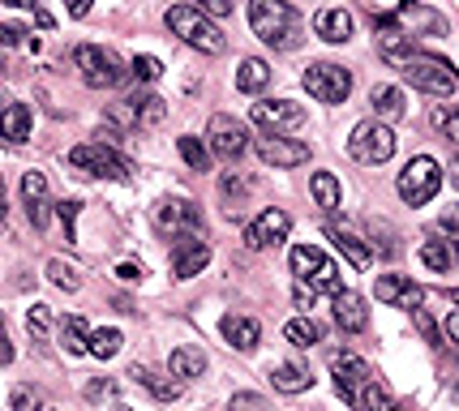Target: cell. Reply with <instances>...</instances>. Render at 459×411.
<instances>
[{
    "label": "cell",
    "mask_w": 459,
    "mask_h": 411,
    "mask_svg": "<svg viewBox=\"0 0 459 411\" xmlns=\"http://www.w3.org/2000/svg\"><path fill=\"white\" fill-rule=\"evenodd\" d=\"M382 56H387L391 65H399V73L408 77L416 91L438 95V99H455L459 95V73L451 69L447 60H438V56H425V51L404 48V35H399V30L382 35Z\"/></svg>",
    "instance_id": "6da1fadb"
},
{
    "label": "cell",
    "mask_w": 459,
    "mask_h": 411,
    "mask_svg": "<svg viewBox=\"0 0 459 411\" xmlns=\"http://www.w3.org/2000/svg\"><path fill=\"white\" fill-rule=\"evenodd\" d=\"M249 26L270 48H296L301 43V18L284 0H249Z\"/></svg>",
    "instance_id": "7a4b0ae2"
},
{
    "label": "cell",
    "mask_w": 459,
    "mask_h": 411,
    "mask_svg": "<svg viewBox=\"0 0 459 411\" xmlns=\"http://www.w3.org/2000/svg\"><path fill=\"white\" fill-rule=\"evenodd\" d=\"M164 22L168 30L181 39V43H189L194 51H206V56H219V51L228 48V39H223V30H219L211 18H206V9H189V4H172L168 13H164Z\"/></svg>",
    "instance_id": "3957f363"
},
{
    "label": "cell",
    "mask_w": 459,
    "mask_h": 411,
    "mask_svg": "<svg viewBox=\"0 0 459 411\" xmlns=\"http://www.w3.org/2000/svg\"><path fill=\"white\" fill-rule=\"evenodd\" d=\"M73 65L82 69V82H86L91 91H117L125 82V69H121V60H117V51L95 48V43H82V48L73 51Z\"/></svg>",
    "instance_id": "277c9868"
},
{
    "label": "cell",
    "mask_w": 459,
    "mask_h": 411,
    "mask_svg": "<svg viewBox=\"0 0 459 411\" xmlns=\"http://www.w3.org/2000/svg\"><path fill=\"white\" fill-rule=\"evenodd\" d=\"M348 154L365 163V168H378V163H387L391 154H395V133H391V124L382 121H361L352 129V138H348Z\"/></svg>",
    "instance_id": "5b68a950"
},
{
    "label": "cell",
    "mask_w": 459,
    "mask_h": 411,
    "mask_svg": "<svg viewBox=\"0 0 459 411\" xmlns=\"http://www.w3.org/2000/svg\"><path fill=\"white\" fill-rule=\"evenodd\" d=\"M292 274L301 279V283H310L314 291H331V296H339V266L322 253V249H314V244H296L292 249Z\"/></svg>",
    "instance_id": "8992f818"
},
{
    "label": "cell",
    "mask_w": 459,
    "mask_h": 411,
    "mask_svg": "<svg viewBox=\"0 0 459 411\" xmlns=\"http://www.w3.org/2000/svg\"><path fill=\"white\" fill-rule=\"evenodd\" d=\"M438 189H442V168H438L430 154L408 159V168L399 171V197H404L408 206H425Z\"/></svg>",
    "instance_id": "52a82bcc"
},
{
    "label": "cell",
    "mask_w": 459,
    "mask_h": 411,
    "mask_svg": "<svg viewBox=\"0 0 459 411\" xmlns=\"http://www.w3.org/2000/svg\"><path fill=\"white\" fill-rule=\"evenodd\" d=\"M305 91L318 99V103H343L352 95V73L343 65H331V60H318L305 69Z\"/></svg>",
    "instance_id": "ba28073f"
},
{
    "label": "cell",
    "mask_w": 459,
    "mask_h": 411,
    "mask_svg": "<svg viewBox=\"0 0 459 411\" xmlns=\"http://www.w3.org/2000/svg\"><path fill=\"white\" fill-rule=\"evenodd\" d=\"M331 373H335V390L352 403V407H365V390L374 382V368L357 356V352H339L331 360Z\"/></svg>",
    "instance_id": "9c48e42d"
},
{
    "label": "cell",
    "mask_w": 459,
    "mask_h": 411,
    "mask_svg": "<svg viewBox=\"0 0 459 411\" xmlns=\"http://www.w3.org/2000/svg\"><path fill=\"white\" fill-rule=\"evenodd\" d=\"M69 163L77 171H91V176H108V180H125L129 176V163H125L121 154L112 150V146L103 142H82L69 150Z\"/></svg>",
    "instance_id": "30bf717a"
},
{
    "label": "cell",
    "mask_w": 459,
    "mask_h": 411,
    "mask_svg": "<svg viewBox=\"0 0 459 411\" xmlns=\"http://www.w3.org/2000/svg\"><path fill=\"white\" fill-rule=\"evenodd\" d=\"M254 124L266 133H292L305 124V107L292 99H266V103H254Z\"/></svg>",
    "instance_id": "8fae6325"
},
{
    "label": "cell",
    "mask_w": 459,
    "mask_h": 411,
    "mask_svg": "<svg viewBox=\"0 0 459 411\" xmlns=\"http://www.w3.org/2000/svg\"><path fill=\"white\" fill-rule=\"evenodd\" d=\"M206 138H211V150H215L219 159H241L245 146H249V129L237 116H211Z\"/></svg>",
    "instance_id": "7c38bea8"
},
{
    "label": "cell",
    "mask_w": 459,
    "mask_h": 411,
    "mask_svg": "<svg viewBox=\"0 0 459 411\" xmlns=\"http://www.w3.org/2000/svg\"><path fill=\"white\" fill-rule=\"evenodd\" d=\"M258 159L270 168H301V163H310V146L292 142L284 133H266V138H258Z\"/></svg>",
    "instance_id": "4fadbf2b"
},
{
    "label": "cell",
    "mask_w": 459,
    "mask_h": 411,
    "mask_svg": "<svg viewBox=\"0 0 459 411\" xmlns=\"http://www.w3.org/2000/svg\"><path fill=\"white\" fill-rule=\"evenodd\" d=\"M155 223H159L164 232H172V236H185V232H197L202 215H197V206L189 197H164V202L155 206Z\"/></svg>",
    "instance_id": "5bb4252c"
},
{
    "label": "cell",
    "mask_w": 459,
    "mask_h": 411,
    "mask_svg": "<svg viewBox=\"0 0 459 411\" xmlns=\"http://www.w3.org/2000/svg\"><path fill=\"white\" fill-rule=\"evenodd\" d=\"M288 232H292V218L270 206V210H262V215L245 227V244H249V249H270V244L284 241Z\"/></svg>",
    "instance_id": "9a60e30c"
},
{
    "label": "cell",
    "mask_w": 459,
    "mask_h": 411,
    "mask_svg": "<svg viewBox=\"0 0 459 411\" xmlns=\"http://www.w3.org/2000/svg\"><path fill=\"white\" fill-rule=\"evenodd\" d=\"M378 300L391 304V309H408V313H416L421 300H425V291L416 288L408 274H382V279H378Z\"/></svg>",
    "instance_id": "2e32d148"
},
{
    "label": "cell",
    "mask_w": 459,
    "mask_h": 411,
    "mask_svg": "<svg viewBox=\"0 0 459 411\" xmlns=\"http://www.w3.org/2000/svg\"><path fill=\"white\" fill-rule=\"evenodd\" d=\"M206 262H211V249H206V241H197L194 232H185V236H176V279H194L197 270H206Z\"/></svg>",
    "instance_id": "e0dca14e"
},
{
    "label": "cell",
    "mask_w": 459,
    "mask_h": 411,
    "mask_svg": "<svg viewBox=\"0 0 459 411\" xmlns=\"http://www.w3.org/2000/svg\"><path fill=\"white\" fill-rule=\"evenodd\" d=\"M219 330H223V339L232 343L237 352H254L258 339H262V326H258L254 317H241V313H228L219 321Z\"/></svg>",
    "instance_id": "ac0fdd59"
},
{
    "label": "cell",
    "mask_w": 459,
    "mask_h": 411,
    "mask_svg": "<svg viewBox=\"0 0 459 411\" xmlns=\"http://www.w3.org/2000/svg\"><path fill=\"white\" fill-rule=\"evenodd\" d=\"M22 197H26V210H30V223L44 227V223H48V176H44V171H26Z\"/></svg>",
    "instance_id": "d6986e66"
},
{
    "label": "cell",
    "mask_w": 459,
    "mask_h": 411,
    "mask_svg": "<svg viewBox=\"0 0 459 411\" xmlns=\"http://www.w3.org/2000/svg\"><path fill=\"white\" fill-rule=\"evenodd\" d=\"M335 321L339 330H348V335H361L369 326V309H365V300L357 291H339L335 296Z\"/></svg>",
    "instance_id": "ffe728a7"
},
{
    "label": "cell",
    "mask_w": 459,
    "mask_h": 411,
    "mask_svg": "<svg viewBox=\"0 0 459 411\" xmlns=\"http://www.w3.org/2000/svg\"><path fill=\"white\" fill-rule=\"evenodd\" d=\"M314 35L326 43H348L352 39V13L348 9H322L314 18Z\"/></svg>",
    "instance_id": "44dd1931"
},
{
    "label": "cell",
    "mask_w": 459,
    "mask_h": 411,
    "mask_svg": "<svg viewBox=\"0 0 459 411\" xmlns=\"http://www.w3.org/2000/svg\"><path fill=\"white\" fill-rule=\"evenodd\" d=\"M168 373L172 377H185V382H189V377H202V373H206V352H202V347H189V343L176 347L168 356Z\"/></svg>",
    "instance_id": "7402d4cb"
},
{
    "label": "cell",
    "mask_w": 459,
    "mask_h": 411,
    "mask_svg": "<svg viewBox=\"0 0 459 411\" xmlns=\"http://www.w3.org/2000/svg\"><path fill=\"white\" fill-rule=\"evenodd\" d=\"M129 377H133L138 386L150 390V394H155L159 403H172V399L181 394V382H172V377H159V373H155V368H146V364H133V368H129Z\"/></svg>",
    "instance_id": "603a6c76"
},
{
    "label": "cell",
    "mask_w": 459,
    "mask_h": 411,
    "mask_svg": "<svg viewBox=\"0 0 459 411\" xmlns=\"http://www.w3.org/2000/svg\"><path fill=\"white\" fill-rule=\"evenodd\" d=\"M266 82H270V65L262 56H245L241 69H237V86L245 95H258V91H266Z\"/></svg>",
    "instance_id": "cb8c5ba5"
},
{
    "label": "cell",
    "mask_w": 459,
    "mask_h": 411,
    "mask_svg": "<svg viewBox=\"0 0 459 411\" xmlns=\"http://www.w3.org/2000/svg\"><path fill=\"white\" fill-rule=\"evenodd\" d=\"M270 382H275V390H284V394H305V390L314 386V377H310L301 364H275V368H270Z\"/></svg>",
    "instance_id": "d4e9b609"
},
{
    "label": "cell",
    "mask_w": 459,
    "mask_h": 411,
    "mask_svg": "<svg viewBox=\"0 0 459 411\" xmlns=\"http://www.w3.org/2000/svg\"><path fill=\"white\" fill-rule=\"evenodd\" d=\"M369 103H374V112H378L382 121H399V116H404V91H399V86H374V91H369Z\"/></svg>",
    "instance_id": "484cf974"
},
{
    "label": "cell",
    "mask_w": 459,
    "mask_h": 411,
    "mask_svg": "<svg viewBox=\"0 0 459 411\" xmlns=\"http://www.w3.org/2000/svg\"><path fill=\"white\" fill-rule=\"evenodd\" d=\"M91 326L82 321V317H65V326H60V347L69 352V356H82V352H91Z\"/></svg>",
    "instance_id": "4316f807"
},
{
    "label": "cell",
    "mask_w": 459,
    "mask_h": 411,
    "mask_svg": "<svg viewBox=\"0 0 459 411\" xmlns=\"http://www.w3.org/2000/svg\"><path fill=\"white\" fill-rule=\"evenodd\" d=\"M129 103H133V112H138V129H155V124L168 116V103L159 95H133Z\"/></svg>",
    "instance_id": "83f0119b"
},
{
    "label": "cell",
    "mask_w": 459,
    "mask_h": 411,
    "mask_svg": "<svg viewBox=\"0 0 459 411\" xmlns=\"http://www.w3.org/2000/svg\"><path fill=\"white\" fill-rule=\"evenodd\" d=\"M310 194H314V202L322 206V210H339V180L331 176V171H314V180H310Z\"/></svg>",
    "instance_id": "f1b7e54d"
},
{
    "label": "cell",
    "mask_w": 459,
    "mask_h": 411,
    "mask_svg": "<svg viewBox=\"0 0 459 411\" xmlns=\"http://www.w3.org/2000/svg\"><path fill=\"white\" fill-rule=\"evenodd\" d=\"M0 129H4L9 142H26V133H30V107H26V103H9Z\"/></svg>",
    "instance_id": "f546056e"
},
{
    "label": "cell",
    "mask_w": 459,
    "mask_h": 411,
    "mask_svg": "<svg viewBox=\"0 0 459 411\" xmlns=\"http://www.w3.org/2000/svg\"><path fill=\"white\" fill-rule=\"evenodd\" d=\"M421 262L430 270H438V274H447V270L455 266V249L447 241H425L421 244Z\"/></svg>",
    "instance_id": "4dcf8cb0"
},
{
    "label": "cell",
    "mask_w": 459,
    "mask_h": 411,
    "mask_svg": "<svg viewBox=\"0 0 459 411\" xmlns=\"http://www.w3.org/2000/svg\"><path fill=\"white\" fill-rule=\"evenodd\" d=\"M399 18H408L412 26H421V30H430V35H438V30L447 26L434 9H425V4H416V0H399Z\"/></svg>",
    "instance_id": "1f68e13d"
},
{
    "label": "cell",
    "mask_w": 459,
    "mask_h": 411,
    "mask_svg": "<svg viewBox=\"0 0 459 411\" xmlns=\"http://www.w3.org/2000/svg\"><path fill=\"white\" fill-rule=\"evenodd\" d=\"M331 241L339 244V253H343V257H348V262H352L357 270L369 266V249H365V244L357 241L352 232H343V227H335V232H331Z\"/></svg>",
    "instance_id": "d6a6232c"
},
{
    "label": "cell",
    "mask_w": 459,
    "mask_h": 411,
    "mask_svg": "<svg viewBox=\"0 0 459 411\" xmlns=\"http://www.w3.org/2000/svg\"><path fill=\"white\" fill-rule=\"evenodd\" d=\"M284 335H288V343H296V347H314V343H322V326H318L314 317H296V321L284 326Z\"/></svg>",
    "instance_id": "836d02e7"
},
{
    "label": "cell",
    "mask_w": 459,
    "mask_h": 411,
    "mask_svg": "<svg viewBox=\"0 0 459 411\" xmlns=\"http://www.w3.org/2000/svg\"><path fill=\"white\" fill-rule=\"evenodd\" d=\"M430 124H434L447 142H459V103H447V107L438 103L434 112H430Z\"/></svg>",
    "instance_id": "e575fe53"
},
{
    "label": "cell",
    "mask_w": 459,
    "mask_h": 411,
    "mask_svg": "<svg viewBox=\"0 0 459 411\" xmlns=\"http://www.w3.org/2000/svg\"><path fill=\"white\" fill-rule=\"evenodd\" d=\"M365 407H369V411H404V403H399V399L382 386V377H374V382H369V390H365Z\"/></svg>",
    "instance_id": "d590c367"
},
{
    "label": "cell",
    "mask_w": 459,
    "mask_h": 411,
    "mask_svg": "<svg viewBox=\"0 0 459 411\" xmlns=\"http://www.w3.org/2000/svg\"><path fill=\"white\" fill-rule=\"evenodd\" d=\"M121 330L117 326H108V330H95L91 335V356H99V360H112L117 352H121Z\"/></svg>",
    "instance_id": "8d00e7d4"
},
{
    "label": "cell",
    "mask_w": 459,
    "mask_h": 411,
    "mask_svg": "<svg viewBox=\"0 0 459 411\" xmlns=\"http://www.w3.org/2000/svg\"><path fill=\"white\" fill-rule=\"evenodd\" d=\"M48 279L60 291H77V288H82V274H77V266H69L65 257H52V262H48Z\"/></svg>",
    "instance_id": "74e56055"
},
{
    "label": "cell",
    "mask_w": 459,
    "mask_h": 411,
    "mask_svg": "<svg viewBox=\"0 0 459 411\" xmlns=\"http://www.w3.org/2000/svg\"><path fill=\"white\" fill-rule=\"evenodd\" d=\"M176 150H181V159H185L189 168H206V146L197 142V138H181Z\"/></svg>",
    "instance_id": "f35d334b"
},
{
    "label": "cell",
    "mask_w": 459,
    "mask_h": 411,
    "mask_svg": "<svg viewBox=\"0 0 459 411\" xmlns=\"http://www.w3.org/2000/svg\"><path fill=\"white\" fill-rule=\"evenodd\" d=\"M129 73H133L138 82H155V77L164 73V65H159V56H133V65H129Z\"/></svg>",
    "instance_id": "ab89813d"
},
{
    "label": "cell",
    "mask_w": 459,
    "mask_h": 411,
    "mask_svg": "<svg viewBox=\"0 0 459 411\" xmlns=\"http://www.w3.org/2000/svg\"><path fill=\"white\" fill-rule=\"evenodd\" d=\"M26 326H30V335H48V326H52L48 304H30V313H26Z\"/></svg>",
    "instance_id": "60d3db41"
},
{
    "label": "cell",
    "mask_w": 459,
    "mask_h": 411,
    "mask_svg": "<svg viewBox=\"0 0 459 411\" xmlns=\"http://www.w3.org/2000/svg\"><path fill=\"white\" fill-rule=\"evenodd\" d=\"M249 189H254V180H245V176H237V171L223 176V197H228V202H232L237 194H249Z\"/></svg>",
    "instance_id": "b9f144b4"
},
{
    "label": "cell",
    "mask_w": 459,
    "mask_h": 411,
    "mask_svg": "<svg viewBox=\"0 0 459 411\" xmlns=\"http://www.w3.org/2000/svg\"><path fill=\"white\" fill-rule=\"evenodd\" d=\"M77 210H82V202H73V197H65V202L56 206V215L65 223V236H69V241H73V218H77Z\"/></svg>",
    "instance_id": "7bdbcfd3"
},
{
    "label": "cell",
    "mask_w": 459,
    "mask_h": 411,
    "mask_svg": "<svg viewBox=\"0 0 459 411\" xmlns=\"http://www.w3.org/2000/svg\"><path fill=\"white\" fill-rule=\"evenodd\" d=\"M262 407L266 403L258 394H237V399H232V411H262Z\"/></svg>",
    "instance_id": "ee69618b"
},
{
    "label": "cell",
    "mask_w": 459,
    "mask_h": 411,
    "mask_svg": "<svg viewBox=\"0 0 459 411\" xmlns=\"http://www.w3.org/2000/svg\"><path fill=\"white\" fill-rule=\"evenodd\" d=\"M197 9H206V13H215V18H228V13H232V0H197Z\"/></svg>",
    "instance_id": "f6af8a7d"
},
{
    "label": "cell",
    "mask_w": 459,
    "mask_h": 411,
    "mask_svg": "<svg viewBox=\"0 0 459 411\" xmlns=\"http://www.w3.org/2000/svg\"><path fill=\"white\" fill-rule=\"evenodd\" d=\"M442 227H447L451 236H459V202H455V206H447V210H442Z\"/></svg>",
    "instance_id": "bcb514c9"
},
{
    "label": "cell",
    "mask_w": 459,
    "mask_h": 411,
    "mask_svg": "<svg viewBox=\"0 0 459 411\" xmlns=\"http://www.w3.org/2000/svg\"><path fill=\"white\" fill-rule=\"evenodd\" d=\"M310 304H314V288L296 279V309H310Z\"/></svg>",
    "instance_id": "7dc6e473"
},
{
    "label": "cell",
    "mask_w": 459,
    "mask_h": 411,
    "mask_svg": "<svg viewBox=\"0 0 459 411\" xmlns=\"http://www.w3.org/2000/svg\"><path fill=\"white\" fill-rule=\"evenodd\" d=\"M30 403H39V394H30V390H13V411H26Z\"/></svg>",
    "instance_id": "c3c4849f"
},
{
    "label": "cell",
    "mask_w": 459,
    "mask_h": 411,
    "mask_svg": "<svg viewBox=\"0 0 459 411\" xmlns=\"http://www.w3.org/2000/svg\"><path fill=\"white\" fill-rule=\"evenodd\" d=\"M117 274H121L125 283H138V279H142L146 270H142V266H133V262H121V266H117Z\"/></svg>",
    "instance_id": "681fc988"
},
{
    "label": "cell",
    "mask_w": 459,
    "mask_h": 411,
    "mask_svg": "<svg viewBox=\"0 0 459 411\" xmlns=\"http://www.w3.org/2000/svg\"><path fill=\"white\" fill-rule=\"evenodd\" d=\"M0 35H4V43L13 48V43H22V35H26V30H22V26H13V22H9L4 30H0Z\"/></svg>",
    "instance_id": "f907efd6"
},
{
    "label": "cell",
    "mask_w": 459,
    "mask_h": 411,
    "mask_svg": "<svg viewBox=\"0 0 459 411\" xmlns=\"http://www.w3.org/2000/svg\"><path fill=\"white\" fill-rule=\"evenodd\" d=\"M65 4H69L73 18H86V13H91V0H65Z\"/></svg>",
    "instance_id": "816d5d0a"
},
{
    "label": "cell",
    "mask_w": 459,
    "mask_h": 411,
    "mask_svg": "<svg viewBox=\"0 0 459 411\" xmlns=\"http://www.w3.org/2000/svg\"><path fill=\"white\" fill-rule=\"evenodd\" d=\"M447 335H451V339L459 343V313H455V317H447Z\"/></svg>",
    "instance_id": "f5cc1de1"
},
{
    "label": "cell",
    "mask_w": 459,
    "mask_h": 411,
    "mask_svg": "<svg viewBox=\"0 0 459 411\" xmlns=\"http://www.w3.org/2000/svg\"><path fill=\"white\" fill-rule=\"evenodd\" d=\"M451 185L459 189V154H455V163H451Z\"/></svg>",
    "instance_id": "db71d44e"
},
{
    "label": "cell",
    "mask_w": 459,
    "mask_h": 411,
    "mask_svg": "<svg viewBox=\"0 0 459 411\" xmlns=\"http://www.w3.org/2000/svg\"><path fill=\"white\" fill-rule=\"evenodd\" d=\"M13 9H35V0H9Z\"/></svg>",
    "instance_id": "11a10c76"
},
{
    "label": "cell",
    "mask_w": 459,
    "mask_h": 411,
    "mask_svg": "<svg viewBox=\"0 0 459 411\" xmlns=\"http://www.w3.org/2000/svg\"><path fill=\"white\" fill-rule=\"evenodd\" d=\"M447 300H451V304H459V291H447Z\"/></svg>",
    "instance_id": "9f6ffc18"
},
{
    "label": "cell",
    "mask_w": 459,
    "mask_h": 411,
    "mask_svg": "<svg viewBox=\"0 0 459 411\" xmlns=\"http://www.w3.org/2000/svg\"><path fill=\"white\" fill-rule=\"evenodd\" d=\"M112 411H133V407H125V403H117V407H112Z\"/></svg>",
    "instance_id": "6f0895ef"
}]
</instances>
